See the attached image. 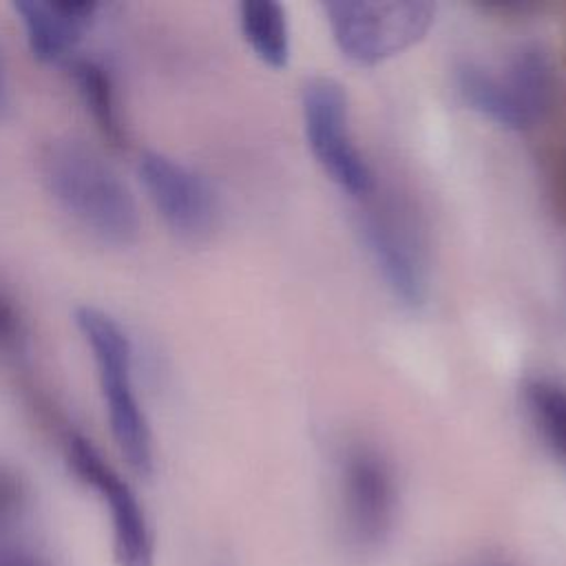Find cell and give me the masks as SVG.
Returning a JSON list of instances; mask_svg holds the SVG:
<instances>
[{
    "label": "cell",
    "mask_w": 566,
    "mask_h": 566,
    "mask_svg": "<svg viewBox=\"0 0 566 566\" xmlns=\"http://www.w3.org/2000/svg\"><path fill=\"white\" fill-rule=\"evenodd\" d=\"M301 113L307 146L323 172L349 197L369 199L376 190V175L352 135L345 88L325 75L307 80Z\"/></svg>",
    "instance_id": "obj_5"
},
{
    "label": "cell",
    "mask_w": 566,
    "mask_h": 566,
    "mask_svg": "<svg viewBox=\"0 0 566 566\" xmlns=\"http://www.w3.org/2000/svg\"><path fill=\"white\" fill-rule=\"evenodd\" d=\"M338 506L345 539L363 553L376 551L391 533L398 489L391 464L369 444H349L338 458Z\"/></svg>",
    "instance_id": "obj_6"
},
{
    "label": "cell",
    "mask_w": 566,
    "mask_h": 566,
    "mask_svg": "<svg viewBox=\"0 0 566 566\" xmlns=\"http://www.w3.org/2000/svg\"><path fill=\"white\" fill-rule=\"evenodd\" d=\"M38 166L49 195L80 228L117 248L137 241L133 190L97 148L75 135L53 137L40 148Z\"/></svg>",
    "instance_id": "obj_1"
},
{
    "label": "cell",
    "mask_w": 566,
    "mask_h": 566,
    "mask_svg": "<svg viewBox=\"0 0 566 566\" xmlns=\"http://www.w3.org/2000/svg\"><path fill=\"white\" fill-rule=\"evenodd\" d=\"M486 11H500V13H528L533 11L537 4H531V2H486L482 4Z\"/></svg>",
    "instance_id": "obj_18"
},
{
    "label": "cell",
    "mask_w": 566,
    "mask_h": 566,
    "mask_svg": "<svg viewBox=\"0 0 566 566\" xmlns=\"http://www.w3.org/2000/svg\"><path fill=\"white\" fill-rule=\"evenodd\" d=\"M455 86L469 108L506 130L542 124L557 95L553 62L537 44H520L497 64L475 60L458 64Z\"/></svg>",
    "instance_id": "obj_3"
},
{
    "label": "cell",
    "mask_w": 566,
    "mask_h": 566,
    "mask_svg": "<svg viewBox=\"0 0 566 566\" xmlns=\"http://www.w3.org/2000/svg\"><path fill=\"white\" fill-rule=\"evenodd\" d=\"M137 175L164 223L181 239H206L219 219V199L210 181L161 150H144Z\"/></svg>",
    "instance_id": "obj_8"
},
{
    "label": "cell",
    "mask_w": 566,
    "mask_h": 566,
    "mask_svg": "<svg viewBox=\"0 0 566 566\" xmlns=\"http://www.w3.org/2000/svg\"><path fill=\"white\" fill-rule=\"evenodd\" d=\"M0 566H49V562L29 544L11 537L0 542Z\"/></svg>",
    "instance_id": "obj_16"
},
{
    "label": "cell",
    "mask_w": 566,
    "mask_h": 566,
    "mask_svg": "<svg viewBox=\"0 0 566 566\" xmlns=\"http://www.w3.org/2000/svg\"><path fill=\"white\" fill-rule=\"evenodd\" d=\"M31 349L29 321L15 292L0 279V360L13 367L27 363Z\"/></svg>",
    "instance_id": "obj_14"
},
{
    "label": "cell",
    "mask_w": 566,
    "mask_h": 566,
    "mask_svg": "<svg viewBox=\"0 0 566 566\" xmlns=\"http://www.w3.org/2000/svg\"><path fill=\"white\" fill-rule=\"evenodd\" d=\"M13 11L22 22L27 44L35 60H69L73 49L95 22V0H18Z\"/></svg>",
    "instance_id": "obj_10"
},
{
    "label": "cell",
    "mask_w": 566,
    "mask_h": 566,
    "mask_svg": "<svg viewBox=\"0 0 566 566\" xmlns=\"http://www.w3.org/2000/svg\"><path fill=\"white\" fill-rule=\"evenodd\" d=\"M367 252L387 290L407 307L427 298V261L413 226L394 208H371L360 217Z\"/></svg>",
    "instance_id": "obj_9"
},
{
    "label": "cell",
    "mask_w": 566,
    "mask_h": 566,
    "mask_svg": "<svg viewBox=\"0 0 566 566\" xmlns=\"http://www.w3.org/2000/svg\"><path fill=\"white\" fill-rule=\"evenodd\" d=\"M64 460L71 473L104 502L113 526V557L117 566H153L155 542L144 506L119 471L82 433L64 438Z\"/></svg>",
    "instance_id": "obj_7"
},
{
    "label": "cell",
    "mask_w": 566,
    "mask_h": 566,
    "mask_svg": "<svg viewBox=\"0 0 566 566\" xmlns=\"http://www.w3.org/2000/svg\"><path fill=\"white\" fill-rule=\"evenodd\" d=\"M9 104H11V97H9V75H7L4 51H2V44H0V119L7 115Z\"/></svg>",
    "instance_id": "obj_17"
},
{
    "label": "cell",
    "mask_w": 566,
    "mask_h": 566,
    "mask_svg": "<svg viewBox=\"0 0 566 566\" xmlns=\"http://www.w3.org/2000/svg\"><path fill=\"white\" fill-rule=\"evenodd\" d=\"M323 13L338 51L354 64L376 66L418 44L436 22L427 0H334Z\"/></svg>",
    "instance_id": "obj_4"
},
{
    "label": "cell",
    "mask_w": 566,
    "mask_h": 566,
    "mask_svg": "<svg viewBox=\"0 0 566 566\" xmlns=\"http://www.w3.org/2000/svg\"><path fill=\"white\" fill-rule=\"evenodd\" d=\"M73 321L91 347L97 367L99 391L111 427V436L137 475L155 469V444L150 422L133 382V345L126 329L97 305H77Z\"/></svg>",
    "instance_id": "obj_2"
},
{
    "label": "cell",
    "mask_w": 566,
    "mask_h": 566,
    "mask_svg": "<svg viewBox=\"0 0 566 566\" xmlns=\"http://www.w3.org/2000/svg\"><path fill=\"white\" fill-rule=\"evenodd\" d=\"M66 69L71 75V82L75 84V91L91 113L93 122L102 130V135L115 144L126 146L128 133L122 117V106L117 97L115 77L108 71V66L93 57V55H71L66 60Z\"/></svg>",
    "instance_id": "obj_11"
},
{
    "label": "cell",
    "mask_w": 566,
    "mask_h": 566,
    "mask_svg": "<svg viewBox=\"0 0 566 566\" xmlns=\"http://www.w3.org/2000/svg\"><path fill=\"white\" fill-rule=\"evenodd\" d=\"M237 15L250 51L265 66L283 69L290 60V27L283 4L274 0H243Z\"/></svg>",
    "instance_id": "obj_12"
},
{
    "label": "cell",
    "mask_w": 566,
    "mask_h": 566,
    "mask_svg": "<svg viewBox=\"0 0 566 566\" xmlns=\"http://www.w3.org/2000/svg\"><path fill=\"white\" fill-rule=\"evenodd\" d=\"M29 511V484L9 464L0 462V542L11 539Z\"/></svg>",
    "instance_id": "obj_15"
},
{
    "label": "cell",
    "mask_w": 566,
    "mask_h": 566,
    "mask_svg": "<svg viewBox=\"0 0 566 566\" xmlns=\"http://www.w3.org/2000/svg\"><path fill=\"white\" fill-rule=\"evenodd\" d=\"M520 394L544 444L566 462V385L548 376H526Z\"/></svg>",
    "instance_id": "obj_13"
},
{
    "label": "cell",
    "mask_w": 566,
    "mask_h": 566,
    "mask_svg": "<svg viewBox=\"0 0 566 566\" xmlns=\"http://www.w3.org/2000/svg\"><path fill=\"white\" fill-rule=\"evenodd\" d=\"M464 566H515V564H511V562H506L502 557H480V559H473V562H469Z\"/></svg>",
    "instance_id": "obj_19"
}]
</instances>
